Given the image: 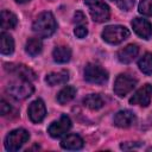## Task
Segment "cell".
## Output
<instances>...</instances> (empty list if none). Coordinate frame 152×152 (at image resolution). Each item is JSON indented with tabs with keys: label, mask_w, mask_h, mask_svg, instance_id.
I'll use <instances>...</instances> for the list:
<instances>
[{
	"label": "cell",
	"mask_w": 152,
	"mask_h": 152,
	"mask_svg": "<svg viewBox=\"0 0 152 152\" xmlns=\"http://www.w3.org/2000/svg\"><path fill=\"white\" fill-rule=\"evenodd\" d=\"M57 28V23L51 12L40 13L32 24L33 32L40 38H48L55 33Z\"/></svg>",
	"instance_id": "obj_1"
},
{
	"label": "cell",
	"mask_w": 152,
	"mask_h": 152,
	"mask_svg": "<svg viewBox=\"0 0 152 152\" xmlns=\"http://www.w3.org/2000/svg\"><path fill=\"white\" fill-rule=\"evenodd\" d=\"M33 90L34 88L31 84V81L24 80V78L11 81L6 87V91L10 94V96H12L15 100H25L30 97Z\"/></svg>",
	"instance_id": "obj_2"
},
{
	"label": "cell",
	"mask_w": 152,
	"mask_h": 152,
	"mask_svg": "<svg viewBox=\"0 0 152 152\" xmlns=\"http://www.w3.org/2000/svg\"><path fill=\"white\" fill-rule=\"evenodd\" d=\"M84 4L94 21L103 23L109 19V7L103 0H84Z\"/></svg>",
	"instance_id": "obj_3"
},
{
	"label": "cell",
	"mask_w": 152,
	"mask_h": 152,
	"mask_svg": "<svg viewBox=\"0 0 152 152\" xmlns=\"http://www.w3.org/2000/svg\"><path fill=\"white\" fill-rule=\"evenodd\" d=\"M129 37V31L127 27L121 25H109L102 31V38L109 44H119Z\"/></svg>",
	"instance_id": "obj_4"
},
{
	"label": "cell",
	"mask_w": 152,
	"mask_h": 152,
	"mask_svg": "<svg viewBox=\"0 0 152 152\" xmlns=\"http://www.w3.org/2000/svg\"><path fill=\"white\" fill-rule=\"evenodd\" d=\"M30 138V133L24 128L13 129L5 138V148L7 151L14 152L18 151Z\"/></svg>",
	"instance_id": "obj_5"
},
{
	"label": "cell",
	"mask_w": 152,
	"mask_h": 152,
	"mask_svg": "<svg viewBox=\"0 0 152 152\" xmlns=\"http://www.w3.org/2000/svg\"><path fill=\"white\" fill-rule=\"evenodd\" d=\"M84 80L94 84H103L108 80V72L95 63H89L84 68Z\"/></svg>",
	"instance_id": "obj_6"
},
{
	"label": "cell",
	"mask_w": 152,
	"mask_h": 152,
	"mask_svg": "<svg viewBox=\"0 0 152 152\" xmlns=\"http://www.w3.org/2000/svg\"><path fill=\"white\" fill-rule=\"evenodd\" d=\"M135 86H137V78H134L128 74H120L115 78L113 90L119 97H124L129 91H132Z\"/></svg>",
	"instance_id": "obj_7"
},
{
	"label": "cell",
	"mask_w": 152,
	"mask_h": 152,
	"mask_svg": "<svg viewBox=\"0 0 152 152\" xmlns=\"http://www.w3.org/2000/svg\"><path fill=\"white\" fill-rule=\"evenodd\" d=\"M71 127V120L68 115H62L57 121H53L48 127V133L52 138H59L64 135Z\"/></svg>",
	"instance_id": "obj_8"
},
{
	"label": "cell",
	"mask_w": 152,
	"mask_h": 152,
	"mask_svg": "<svg viewBox=\"0 0 152 152\" xmlns=\"http://www.w3.org/2000/svg\"><path fill=\"white\" fill-rule=\"evenodd\" d=\"M151 99H152V84L146 83L133 94V96L129 99V103L147 107L151 102Z\"/></svg>",
	"instance_id": "obj_9"
},
{
	"label": "cell",
	"mask_w": 152,
	"mask_h": 152,
	"mask_svg": "<svg viewBox=\"0 0 152 152\" xmlns=\"http://www.w3.org/2000/svg\"><path fill=\"white\" fill-rule=\"evenodd\" d=\"M27 113H28V118L32 122L38 124V122L43 121L46 115V108H45L44 102L40 99L34 100L33 102L30 103Z\"/></svg>",
	"instance_id": "obj_10"
},
{
	"label": "cell",
	"mask_w": 152,
	"mask_h": 152,
	"mask_svg": "<svg viewBox=\"0 0 152 152\" xmlns=\"http://www.w3.org/2000/svg\"><path fill=\"white\" fill-rule=\"evenodd\" d=\"M132 27L134 32L144 39H150L152 36V24L147 19L134 18L132 21Z\"/></svg>",
	"instance_id": "obj_11"
},
{
	"label": "cell",
	"mask_w": 152,
	"mask_h": 152,
	"mask_svg": "<svg viewBox=\"0 0 152 152\" xmlns=\"http://www.w3.org/2000/svg\"><path fill=\"white\" fill-rule=\"evenodd\" d=\"M5 69L8 70L10 72L17 75L19 78H24V80H28V81L36 80L34 71L24 64H5Z\"/></svg>",
	"instance_id": "obj_12"
},
{
	"label": "cell",
	"mask_w": 152,
	"mask_h": 152,
	"mask_svg": "<svg viewBox=\"0 0 152 152\" xmlns=\"http://www.w3.org/2000/svg\"><path fill=\"white\" fill-rule=\"evenodd\" d=\"M135 122V114L132 110H120L114 116V125L120 128H127Z\"/></svg>",
	"instance_id": "obj_13"
},
{
	"label": "cell",
	"mask_w": 152,
	"mask_h": 152,
	"mask_svg": "<svg viewBox=\"0 0 152 152\" xmlns=\"http://www.w3.org/2000/svg\"><path fill=\"white\" fill-rule=\"evenodd\" d=\"M139 53V48L138 45L135 44H128L127 46L120 49L118 51V59L121 62V63H125V64H128L131 62H133V59L138 56Z\"/></svg>",
	"instance_id": "obj_14"
},
{
	"label": "cell",
	"mask_w": 152,
	"mask_h": 152,
	"mask_svg": "<svg viewBox=\"0 0 152 152\" xmlns=\"http://www.w3.org/2000/svg\"><path fill=\"white\" fill-rule=\"evenodd\" d=\"M84 145L83 139L77 134H68L61 141V146L65 150H80Z\"/></svg>",
	"instance_id": "obj_15"
},
{
	"label": "cell",
	"mask_w": 152,
	"mask_h": 152,
	"mask_svg": "<svg viewBox=\"0 0 152 152\" xmlns=\"http://www.w3.org/2000/svg\"><path fill=\"white\" fill-rule=\"evenodd\" d=\"M69 81V72L66 70H61V71H53L46 75L45 82L49 86H59L64 84Z\"/></svg>",
	"instance_id": "obj_16"
},
{
	"label": "cell",
	"mask_w": 152,
	"mask_h": 152,
	"mask_svg": "<svg viewBox=\"0 0 152 152\" xmlns=\"http://www.w3.org/2000/svg\"><path fill=\"white\" fill-rule=\"evenodd\" d=\"M52 57L57 63H66L71 58V50L68 46H56L52 51Z\"/></svg>",
	"instance_id": "obj_17"
},
{
	"label": "cell",
	"mask_w": 152,
	"mask_h": 152,
	"mask_svg": "<svg viewBox=\"0 0 152 152\" xmlns=\"http://www.w3.org/2000/svg\"><path fill=\"white\" fill-rule=\"evenodd\" d=\"M0 51L2 55H11L14 51V40L6 32L0 34Z\"/></svg>",
	"instance_id": "obj_18"
},
{
	"label": "cell",
	"mask_w": 152,
	"mask_h": 152,
	"mask_svg": "<svg viewBox=\"0 0 152 152\" xmlns=\"http://www.w3.org/2000/svg\"><path fill=\"white\" fill-rule=\"evenodd\" d=\"M83 104L89 109L97 110V109L103 107L104 101L99 94H89L88 96H86L83 99Z\"/></svg>",
	"instance_id": "obj_19"
},
{
	"label": "cell",
	"mask_w": 152,
	"mask_h": 152,
	"mask_svg": "<svg viewBox=\"0 0 152 152\" xmlns=\"http://www.w3.org/2000/svg\"><path fill=\"white\" fill-rule=\"evenodd\" d=\"M17 23H18V19L14 13L6 11V10H4L1 12V27L4 30L14 28L17 26Z\"/></svg>",
	"instance_id": "obj_20"
},
{
	"label": "cell",
	"mask_w": 152,
	"mask_h": 152,
	"mask_svg": "<svg viewBox=\"0 0 152 152\" xmlns=\"http://www.w3.org/2000/svg\"><path fill=\"white\" fill-rule=\"evenodd\" d=\"M43 50V43L39 38H30L27 42H26V45H25V51L32 56V57H36L38 56Z\"/></svg>",
	"instance_id": "obj_21"
},
{
	"label": "cell",
	"mask_w": 152,
	"mask_h": 152,
	"mask_svg": "<svg viewBox=\"0 0 152 152\" xmlns=\"http://www.w3.org/2000/svg\"><path fill=\"white\" fill-rule=\"evenodd\" d=\"M76 95V89L71 86H66L63 89L59 90V93L57 94V102L59 104H65L68 102H70Z\"/></svg>",
	"instance_id": "obj_22"
},
{
	"label": "cell",
	"mask_w": 152,
	"mask_h": 152,
	"mask_svg": "<svg viewBox=\"0 0 152 152\" xmlns=\"http://www.w3.org/2000/svg\"><path fill=\"white\" fill-rule=\"evenodd\" d=\"M138 66L139 69L146 74V75H151L152 74V53L151 52H146L139 61H138Z\"/></svg>",
	"instance_id": "obj_23"
},
{
	"label": "cell",
	"mask_w": 152,
	"mask_h": 152,
	"mask_svg": "<svg viewBox=\"0 0 152 152\" xmlns=\"http://www.w3.org/2000/svg\"><path fill=\"white\" fill-rule=\"evenodd\" d=\"M138 11L142 15H152V0H141L138 5Z\"/></svg>",
	"instance_id": "obj_24"
},
{
	"label": "cell",
	"mask_w": 152,
	"mask_h": 152,
	"mask_svg": "<svg viewBox=\"0 0 152 152\" xmlns=\"http://www.w3.org/2000/svg\"><path fill=\"white\" fill-rule=\"evenodd\" d=\"M74 33H75V36H76L77 38H84V37L88 34V30H87L86 26H83V25H78L77 27H75Z\"/></svg>",
	"instance_id": "obj_25"
},
{
	"label": "cell",
	"mask_w": 152,
	"mask_h": 152,
	"mask_svg": "<svg viewBox=\"0 0 152 152\" xmlns=\"http://www.w3.org/2000/svg\"><path fill=\"white\" fill-rule=\"evenodd\" d=\"M133 5H134V0H121L118 4V6L124 11H129L133 7Z\"/></svg>",
	"instance_id": "obj_26"
},
{
	"label": "cell",
	"mask_w": 152,
	"mask_h": 152,
	"mask_svg": "<svg viewBox=\"0 0 152 152\" xmlns=\"http://www.w3.org/2000/svg\"><path fill=\"white\" fill-rule=\"evenodd\" d=\"M11 110H12V108H11L10 103H7L5 100H1V102H0V114L1 115H7V114H10Z\"/></svg>",
	"instance_id": "obj_27"
},
{
	"label": "cell",
	"mask_w": 152,
	"mask_h": 152,
	"mask_svg": "<svg viewBox=\"0 0 152 152\" xmlns=\"http://www.w3.org/2000/svg\"><path fill=\"white\" fill-rule=\"evenodd\" d=\"M74 23L80 24V25L84 24V23H86V15H84L81 11L75 12V14H74Z\"/></svg>",
	"instance_id": "obj_28"
},
{
	"label": "cell",
	"mask_w": 152,
	"mask_h": 152,
	"mask_svg": "<svg viewBox=\"0 0 152 152\" xmlns=\"http://www.w3.org/2000/svg\"><path fill=\"white\" fill-rule=\"evenodd\" d=\"M17 2H19V4H24V2H27V1H30V0H15Z\"/></svg>",
	"instance_id": "obj_29"
},
{
	"label": "cell",
	"mask_w": 152,
	"mask_h": 152,
	"mask_svg": "<svg viewBox=\"0 0 152 152\" xmlns=\"http://www.w3.org/2000/svg\"><path fill=\"white\" fill-rule=\"evenodd\" d=\"M112 1H114V2H116V4H119L121 0H112Z\"/></svg>",
	"instance_id": "obj_30"
}]
</instances>
